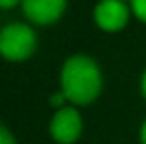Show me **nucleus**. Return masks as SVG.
<instances>
[{
  "mask_svg": "<svg viewBox=\"0 0 146 144\" xmlns=\"http://www.w3.org/2000/svg\"><path fill=\"white\" fill-rule=\"evenodd\" d=\"M19 4H22V0H0V7L2 9H13Z\"/></svg>",
  "mask_w": 146,
  "mask_h": 144,
  "instance_id": "nucleus-8",
  "label": "nucleus"
},
{
  "mask_svg": "<svg viewBox=\"0 0 146 144\" xmlns=\"http://www.w3.org/2000/svg\"><path fill=\"white\" fill-rule=\"evenodd\" d=\"M133 17H137L141 22H146V0H129Z\"/></svg>",
  "mask_w": 146,
  "mask_h": 144,
  "instance_id": "nucleus-6",
  "label": "nucleus"
},
{
  "mask_svg": "<svg viewBox=\"0 0 146 144\" xmlns=\"http://www.w3.org/2000/svg\"><path fill=\"white\" fill-rule=\"evenodd\" d=\"M37 48V35L24 22H11L0 32V54L9 63H22L33 55Z\"/></svg>",
  "mask_w": 146,
  "mask_h": 144,
  "instance_id": "nucleus-2",
  "label": "nucleus"
},
{
  "mask_svg": "<svg viewBox=\"0 0 146 144\" xmlns=\"http://www.w3.org/2000/svg\"><path fill=\"white\" fill-rule=\"evenodd\" d=\"M141 92H143V96L146 100V69L143 72V78H141Z\"/></svg>",
  "mask_w": 146,
  "mask_h": 144,
  "instance_id": "nucleus-9",
  "label": "nucleus"
},
{
  "mask_svg": "<svg viewBox=\"0 0 146 144\" xmlns=\"http://www.w3.org/2000/svg\"><path fill=\"white\" fill-rule=\"evenodd\" d=\"M131 15V7L126 0H100L94 6L93 17L102 32L117 33L128 26Z\"/></svg>",
  "mask_w": 146,
  "mask_h": 144,
  "instance_id": "nucleus-4",
  "label": "nucleus"
},
{
  "mask_svg": "<svg viewBox=\"0 0 146 144\" xmlns=\"http://www.w3.org/2000/svg\"><path fill=\"white\" fill-rule=\"evenodd\" d=\"M22 13L32 24L50 26L63 17L67 0H22Z\"/></svg>",
  "mask_w": 146,
  "mask_h": 144,
  "instance_id": "nucleus-5",
  "label": "nucleus"
},
{
  "mask_svg": "<svg viewBox=\"0 0 146 144\" xmlns=\"http://www.w3.org/2000/svg\"><path fill=\"white\" fill-rule=\"evenodd\" d=\"M83 120L76 105H65L50 120V135L57 144H74L82 137Z\"/></svg>",
  "mask_w": 146,
  "mask_h": 144,
  "instance_id": "nucleus-3",
  "label": "nucleus"
},
{
  "mask_svg": "<svg viewBox=\"0 0 146 144\" xmlns=\"http://www.w3.org/2000/svg\"><path fill=\"white\" fill-rule=\"evenodd\" d=\"M139 139H141V144H146V120L141 126V133H139Z\"/></svg>",
  "mask_w": 146,
  "mask_h": 144,
  "instance_id": "nucleus-10",
  "label": "nucleus"
},
{
  "mask_svg": "<svg viewBox=\"0 0 146 144\" xmlns=\"http://www.w3.org/2000/svg\"><path fill=\"white\" fill-rule=\"evenodd\" d=\"M0 144H19V142H17V139L11 135V131L7 129L6 126L0 127Z\"/></svg>",
  "mask_w": 146,
  "mask_h": 144,
  "instance_id": "nucleus-7",
  "label": "nucleus"
},
{
  "mask_svg": "<svg viewBox=\"0 0 146 144\" xmlns=\"http://www.w3.org/2000/svg\"><path fill=\"white\" fill-rule=\"evenodd\" d=\"M59 85L70 105H91L102 94L104 76L98 63L85 54H74L65 59L59 72Z\"/></svg>",
  "mask_w": 146,
  "mask_h": 144,
  "instance_id": "nucleus-1",
  "label": "nucleus"
}]
</instances>
